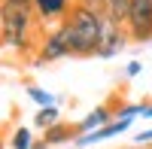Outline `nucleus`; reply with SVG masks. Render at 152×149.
<instances>
[{
    "instance_id": "obj_1",
    "label": "nucleus",
    "mask_w": 152,
    "mask_h": 149,
    "mask_svg": "<svg viewBox=\"0 0 152 149\" xmlns=\"http://www.w3.org/2000/svg\"><path fill=\"white\" fill-rule=\"evenodd\" d=\"M67 37V46H70V55H97V46H100V28H104V15L88 6H79L76 3L67 18L58 24Z\"/></svg>"
},
{
    "instance_id": "obj_2",
    "label": "nucleus",
    "mask_w": 152,
    "mask_h": 149,
    "mask_svg": "<svg viewBox=\"0 0 152 149\" xmlns=\"http://www.w3.org/2000/svg\"><path fill=\"white\" fill-rule=\"evenodd\" d=\"M34 6L31 3H12V0H0V37L3 43L28 52L34 49L31 34H34Z\"/></svg>"
},
{
    "instance_id": "obj_3",
    "label": "nucleus",
    "mask_w": 152,
    "mask_h": 149,
    "mask_svg": "<svg viewBox=\"0 0 152 149\" xmlns=\"http://www.w3.org/2000/svg\"><path fill=\"white\" fill-rule=\"evenodd\" d=\"M125 28H128V37L134 43L152 40V0H131Z\"/></svg>"
},
{
    "instance_id": "obj_4",
    "label": "nucleus",
    "mask_w": 152,
    "mask_h": 149,
    "mask_svg": "<svg viewBox=\"0 0 152 149\" xmlns=\"http://www.w3.org/2000/svg\"><path fill=\"white\" fill-rule=\"evenodd\" d=\"M131 37H128V28H125L122 21H116V18H110V15H104V28H100V46H97V58H116L122 49H125V43H128Z\"/></svg>"
},
{
    "instance_id": "obj_5",
    "label": "nucleus",
    "mask_w": 152,
    "mask_h": 149,
    "mask_svg": "<svg viewBox=\"0 0 152 149\" xmlns=\"http://www.w3.org/2000/svg\"><path fill=\"white\" fill-rule=\"evenodd\" d=\"M67 55H70L67 37H64V31H61V28H55V31L43 40L40 55H37V64H52V61H61V58H67Z\"/></svg>"
},
{
    "instance_id": "obj_6",
    "label": "nucleus",
    "mask_w": 152,
    "mask_h": 149,
    "mask_svg": "<svg viewBox=\"0 0 152 149\" xmlns=\"http://www.w3.org/2000/svg\"><path fill=\"white\" fill-rule=\"evenodd\" d=\"M131 128V119H113L110 125H104V128H97V131H88V134H76V146H91V143H104V140H110V137H116V134H125Z\"/></svg>"
},
{
    "instance_id": "obj_7",
    "label": "nucleus",
    "mask_w": 152,
    "mask_h": 149,
    "mask_svg": "<svg viewBox=\"0 0 152 149\" xmlns=\"http://www.w3.org/2000/svg\"><path fill=\"white\" fill-rule=\"evenodd\" d=\"M73 6H76L73 0H34V12L40 21H55V18L64 21Z\"/></svg>"
},
{
    "instance_id": "obj_8",
    "label": "nucleus",
    "mask_w": 152,
    "mask_h": 149,
    "mask_svg": "<svg viewBox=\"0 0 152 149\" xmlns=\"http://www.w3.org/2000/svg\"><path fill=\"white\" fill-rule=\"evenodd\" d=\"M113 122V110L110 107H94L91 113H88L79 125H76V134H88V131H97V128H104Z\"/></svg>"
},
{
    "instance_id": "obj_9",
    "label": "nucleus",
    "mask_w": 152,
    "mask_h": 149,
    "mask_svg": "<svg viewBox=\"0 0 152 149\" xmlns=\"http://www.w3.org/2000/svg\"><path fill=\"white\" fill-rule=\"evenodd\" d=\"M70 137H76V128L55 122L52 128H46V137H43V143H46V146H58V143H64V140H70Z\"/></svg>"
},
{
    "instance_id": "obj_10",
    "label": "nucleus",
    "mask_w": 152,
    "mask_h": 149,
    "mask_svg": "<svg viewBox=\"0 0 152 149\" xmlns=\"http://www.w3.org/2000/svg\"><path fill=\"white\" fill-rule=\"evenodd\" d=\"M104 6H107V15H110V18H116V21H122V24H125L131 0H104Z\"/></svg>"
},
{
    "instance_id": "obj_11",
    "label": "nucleus",
    "mask_w": 152,
    "mask_h": 149,
    "mask_svg": "<svg viewBox=\"0 0 152 149\" xmlns=\"http://www.w3.org/2000/svg\"><path fill=\"white\" fill-rule=\"evenodd\" d=\"M55 122H58V107H40V113H37L34 116V125L37 128H52L55 125Z\"/></svg>"
},
{
    "instance_id": "obj_12",
    "label": "nucleus",
    "mask_w": 152,
    "mask_h": 149,
    "mask_svg": "<svg viewBox=\"0 0 152 149\" xmlns=\"http://www.w3.org/2000/svg\"><path fill=\"white\" fill-rule=\"evenodd\" d=\"M28 97L37 104V107H55V94L40 88V85H28Z\"/></svg>"
},
{
    "instance_id": "obj_13",
    "label": "nucleus",
    "mask_w": 152,
    "mask_h": 149,
    "mask_svg": "<svg viewBox=\"0 0 152 149\" xmlns=\"http://www.w3.org/2000/svg\"><path fill=\"white\" fill-rule=\"evenodd\" d=\"M34 146V137L28 128H15V134H12V149H31Z\"/></svg>"
},
{
    "instance_id": "obj_14",
    "label": "nucleus",
    "mask_w": 152,
    "mask_h": 149,
    "mask_svg": "<svg viewBox=\"0 0 152 149\" xmlns=\"http://www.w3.org/2000/svg\"><path fill=\"white\" fill-rule=\"evenodd\" d=\"M140 70H143V64H140V61H128V64H125V76H140Z\"/></svg>"
},
{
    "instance_id": "obj_15",
    "label": "nucleus",
    "mask_w": 152,
    "mask_h": 149,
    "mask_svg": "<svg viewBox=\"0 0 152 149\" xmlns=\"http://www.w3.org/2000/svg\"><path fill=\"white\" fill-rule=\"evenodd\" d=\"M134 140H137V143H152V128H149V131H140Z\"/></svg>"
},
{
    "instance_id": "obj_16",
    "label": "nucleus",
    "mask_w": 152,
    "mask_h": 149,
    "mask_svg": "<svg viewBox=\"0 0 152 149\" xmlns=\"http://www.w3.org/2000/svg\"><path fill=\"white\" fill-rule=\"evenodd\" d=\"M143 119H152V104H146V107H143Z\"/></svg>"
},
{
    "instance_id": "obj_17",
    "label": "nucleus",
    "mask_w": 152,
    "mask_h": 149,
    "mask_svg": "<svg viewBox=\"0 0 152 149\" xmlns=\"http://www.w3.org/2000/svg\"><path fill=\"white\" fill-rule=\"evenodd\" d=\"M31 149H46V143H34V146H31Z\"/></svg>"
},
{
    "instance_id": "obj_18",
    "label": "nucleus",
    "mask_w": 152,
    "mask_h": 149,
    "mask_svg": "<svg viewBox=\"0 0 152 149\" xmlns=\"http://www.w3.org/2000/svg\"><path fill=\"white\" fill-rule=\"evenodd\" d=\"M12 3H31V6H34V0H12Z\"/></svg>"
}]
</instances>
